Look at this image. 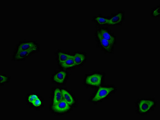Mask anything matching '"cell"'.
<instances>
[{
  "label": "cell",
  "mask_w": 160,
  "mask_h": 120,
  "mask_svg": "<svg viewBox=\"0 0 160 120\" xmlns=\"http://www.w3.org/2000/svg\"><path fill=\"white\" fill-rule=\"evenodd\" d=\"M97 35L101 37L105 40H107L113 45L115 42V37L106 30L104 29L100 30L98 32Z\"/></svg>",
  "instance_id": "52a82bcc"
},
{
  "label": "cell",
  "mask_w": 160,
  "mask_h": 120,
  "mask_svg": "<svg viewBox=\"0 0 160 120\" xmlns=\"http://www.w3.org/2000/svg\"><path fill=\"white\" fill-rule=\"evenodd\" d=\"M66 76V73L65 72L60 71L55 75L54 79V81L57 83H63L65 81Z\"/></svg>",
  "instance_id": "9c48e42d"
},
{
  "label": "cell",
  "mask_w": 160,
  "mask_h": 120,
  "mask_svg": "<svg viewBox=\"0 0 160 120\" xmlns=\"http://www.w3.org/2000/svg\"><path fill=\"white\" fill-rule=\"evenodd\" d=\"M76 65H79L82 64L85 61V57L83 54L76 53L74 56H73Z\"/></svg>",
  "instance_id": "4fadbf2b"
},
{
  "label": "cell",
  "mask_w": 160,
  "mask_h": 120,
  "mask_svg": "<svg viewBox=\"0 0 160 120\" xmlns=\"http://www.w3.org/2000/svg\"><path fill=\"white\" fill-rule=\"evenodd\" d=\"M157 104L155 97L139 98L135 103V112L140 116L147 115L154 111Z\"/></svg>",
  "instance_id": "6da1fadb"
},
{
  "label": "cell",
  "mask_w": 160,
  "mask_h": 120,
  "mask_svg": "<svg viewBox=\"0 0 160 120\" xmlns=\"http://www.w3.org/2000/svg\"><path fill=\"white\" fill-rule=\"evenodd\" d=\"M103 78V75L96 73L86 77L85 83L86 84L91 86H98L102 84Z\"/></svg>",
  "instance_id": "3957f363"
},
{
  "label": "cell",
  "mask_w": 160,
  "mask_h": 120,
  "mask_svg": "<svg viewBox=\"0 0 160 120\" xmlns=\"http://www.w3.org/2000/svg\"><path fill=\"white\" fill-rule=\"evenodd\" d=\"M160 14V8L158 7L155 9L153 12V14L155 16H157Z\"/></svg>",
  "instance_id": "ffe728a7"
},
{
  "label": "cell",
  "mask_w": 160,
  "mask_h": 120,
  "mask_svg": "<svg viewBox=\"0 0 160 120\" xmlns=\"http://www.w3.org/2000/svg\"><path fill=\"white\" fill-rule=\"evenodd\" d=\"M116 89L114 86L100 87L92 98V101L97 102L102 101L108 97L113 92L115 91Z\"/></svg>",
  "instance_id": "7a4b0ae2"
},
{
  "label": "cell",
  "mask_w": 160,
  "mask_h": 120,
  "mask_svg": "<svg viewBox=\"0 0 160 120\" xmlns=\"http://www.w3.org/2000/svg\"><path fill=\"white\" fill-rule=\"evenodd\" d=\"M38 48L39 47L36 48L15 53L14 59L16 61L24 60L33 53L37 52L38 50Z\"/></svg>",
  "instance_id": "277c9868"
},
{
  "label": "cell",
  "mask_w": 160,
  "mask_h": 120,
  "mask_svg": "<svg viewBox=\"0 0 160 120\" xmlns=\"http://www.w3.org/2000/svg\"><path fill=\"white\" fill-rule=\"evenodd\" d=\"M97 36L100 43L103 49L106 51L108 52L111 51L112 48L113 44L107 40L97 35Z\"/></svg>",
  "instance_id": "ba28073f"
},
{
  "label": "cell",
  "mask_w": 160,
  "mask_h": 120,
  "mask_svg": "<svg viewBox=\"0 0 160 120\" xmlns=\"http://www.w3.org/2000/svg\"><path fill=\"white\" fill-rule=\"evenodd\" d=\"M38 47V45L35 42H24L18 44L15 53Z\"/></svg>",
  "instance_id": "5b68a950"
},
{
  "label": "cell",
  "mask_w": 160,
  "mask_h": 120,
  "mask_svg": "<svg viewBox=\"0 0 160 120\" xmlns=\"http://www.w3.org/2000/svg\"><path fill=\"white\" fill-rule=\"evenodd\" d=\"M96 20L97 22L100 24H108L109 19L102 17H98L96 18Z\"/></svg>",
  "instance_id": "2e32d148"
},
{
  "label": "cell",
  "mask_w": 160,
  "mask_h": 120,
  "mask_svg": "<svg viewBox=\"0 0 160 120\" xmlns=\"http://www.w3.org/2000/svg\"><path fill=\"white\" fill-rule=\"evenodd\" d=\"M8 78L4 76L1 75L0 76V83L1 84L4 83L8 80Z\"/></svg>",
  "instance_id": "d6986e66"
},
{
  "label": "cell",
  "mask_w": 160,
  "mask_h": 120,
  "mask_svg": "<svg viewBox=\"0 0 160 120\" xmlns=\"http://www.w3.org/2000/svg\"><path fill=\"white\" fill-rule=\"evenodd\" d=\"M61 64L62 67L64 68H69L76 65L74 59L73 58V56Z\"/></svg>",
  "instance_id": "5bb4252c"
},
{
  "label": "cell",
  "mask_w": 160,
  "mask_h": 120,
  "mask_svg": "<svg viewBox=\"0 0 160 120\" xmlns=\"http://www.w3.org/2000/svg\"><path fill=\"white\" fill-rule=\"evenodd\" d=\"M37 96L35 95H31L28 97V100L29 102L32 103L37 98Z\"/></svg>",
  "instance_id": "ac0fdd59"
},
{
  "label": "cell",
  "mask_w": 160,
  "mask_h": 120,
  "mask_svg": "<svg viewBox=\"0 0 160 120\" xmlns=\"http://www.w3.org/2000/svg\"><path fill=\"white\" fill-rule=\"evenodd\" d=\"M72 55H70L62 52H59L58 54L59 61L60 64H62L70 58Z\"/></svg>",
  "instance_id": "9a60e30c"
},
{
  "label": "cell",
  "mask_w": 160,
  "mask_h": 120,
  "mask_svg": "<svg viewBox=\"0 0 160 120\" xmlns=\"http://www.w3.org/2000/svg\"><path fill=\"white\" fill-rule=\"evenodd\" d=\"M32 104L35 107H38L41 105L42 102L41 100L38 98L33 102Z\"/></svg>",
  "instance_id": "e0dca14e"
},
{
  "label": "cell",
  "mask_w": 160,
  "mask_h": 120,
  "mask_svg": "<svg viewBox=\"0 0 160 120\" xmlns=\"http://www.w3.org/2000/svg\"><path fill=\"white\" fill-rule=\"evenodd\" d=\"M61 92L63 98L67 103L69 105H71L74 104V99L68 92L64 90H62Z\"/></svg>",
  "instance_id": "8fae6325"
},
{
  "label": "cell",
  "mask_w": 160,
  "mask_h": 120,
  "mask_svg": "<svg viewBox=\"0 0 160 120\" xmlns=\"http://www.w3.org/2000/svg\"><path fill=\"white\" fill-rule=\"evenodd\" d=\"M53 109L55 111L63 112L67 111L70 108L69 105L64 99L57 104L53 106Z\"/></svg>",
  "instance_id": "8992f818"
},
{
  "label": "cell",
  "mask_w": 160,
  "mask_h": 120,
  "mask_svg": "<svg viewBox=\"0 0 160 120\" xmlns=\"http://www.w3.org/2000/svg\"><path fill=\"white\" fill-rule=\"evenodd\" d=\"M63 98L61 90L59 89H56L54 93L53 106H54L60 102L63 99Z\"/></svg>",
  "instance_id": "7c38bea8"
},
{
  "label": "cell",
  "mask_w": 160,
  "mask_h": 120,
  "mask_svg": "<svg viewBox=\"0 0 160 120\" xmlns=\"http://www.w3.org/2000/svg\"><path fill=\"white\" fill-rule=\"evenodd\" d=\"M123 19V15L122 13H119L117 15L109 19L108 24L112 25L117 24L121 23Z\"/></svg>",
  "instance_id": "30bf717a"
}]
</instances>
